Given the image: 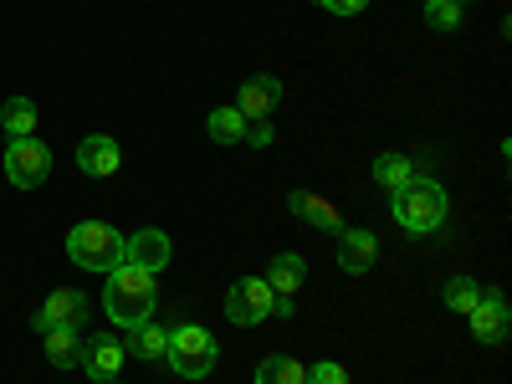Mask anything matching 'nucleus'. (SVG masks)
<instances>
[{
    "label": "nucleus",
    "mask_w": 512,
    "mask_h": 384,
    "mask_svg": "<svg viewBox=\"0 0 512 384\" xmlns=\"http://www.w3.org/2000/svg\"><path fill=\"white\" fill-rule=\"evenodd\" d=\"M128 359H144V364H154V359H164V349H169V328H159L154 318L149 323H139V328H128Z\"/></svg>",
    "instance_id": "f3484780"
},
{
    "label": "nucleus",
    "mask_w": 512,
    "mask_h": 384,
    "mask_svg": "<svg viewBox=\"0 0 512 384\" xmlns=\"http://www.w3.org/2000/svg\"><path fill=\"white\" fill-rule=\"evenodd\" d=\"M477 297H482V287H477L472 277H451V282H446V292H441V303H446L451 313H461V318H466V313L477 308Z\"/></svg>",
    "instance_id": "4be33fe9"
},
{
    "label": "nucleus",
    "mask_w": 512,
    "mask_h": 384,
    "mask_svg": "<svg viewBox=\"0 0 512 384\" xmlns=\"http://www.w3.org/2000/svg\"><path fill=\"white\" fill-rule=\"evenodd\" d=\"M41 354H47L52 369H77V364H82V338H77V328L41 333Z\"/></svg>",
    "instance_id": "dca6fc26"
},
{
    "label": "nucleus",
    "mask_w": 512,
    "mask_h": 384,
    "mask_svg": "<svg viewBox=\"0 0 512 384\" xmlns=\"http://www.w3.org/2000/svg\"><path fill=\"white\" fill-rule=\"evenodd\" d=\"M456 6H466V0H456Z\"/></svg>",
    "instance_id": "c85d7f7f"
},
{
    "label": "nucleus",
    "mask_w": 512,
    "mask_h": 384,
    "mask_svg": "<svg viewBox=\"0 0 512 384\" xmlns=\"http://www.w3.org/2000/svg\"><path fill=\"white\" fill-rule=\"evenodd\" d=\"M390 216H395V226L410 231V236H436V231L446 226V216H451L446 185L415 175L410 185H400V190L390 195Z\"/></svg>",
    "instance_id": "f03ea898"
},
{
    "label": "nucleus",
    "mask_w": 512,
    "mask_h": 384,
    "mask_svg": "<svg viewBox=\"0 0 512 384\" xmlns=\"http://www.w3.org/2000/svg\"><path fill=\"white\" fill-rule=\"evenodd\" d=\"M256 384H308V364L292 354H272L256 364Z\"/></svg>",
    "instance_id": "a211bd4d"
},
{
    "label": "nucleus",
    "mask_w": 512,
    "mask_h": 384,
    "mask_svg": "<svg viewBox=\"0 0 512 384\" xmlns=\"http://www.w3.org/2000/svg\"><path fill=\"white\" fill-rule=\"evenodd\" d=\"M308 282V256H297V251H277L272 256V267H267V287L277 297H297V287Z\"/></svg>",
    "instance_id": "2eb2a0df"
},
{
    "label": "nucleus",
    "mask_w": 512,
    "mask_h": 384,
    "mask_svg": "<svg viewBox=\"0 0 512 384\" xmlns=\"http://www.w3.org/2000/svg\"><path fill=\"white\" fill-rule=\"evenodd\" d=\"M82 318H88V297H82L77 287H57V292H47V303L36 308L31 328L36 333H52V328H77Z\"/></svg>",
    "instance_id": "0eeeda50"
},
{
    "label": "nucleus",
    "mask_w": 512,
    "mask_h": 384,
    "mask_svg": "<svg viewBox=\"0 0 512 384\" xmlns=\"http://www.w3.org/2000/svg\"><path fill=\"white\" fill-rule=\"evenodd\" d=\"M410 180H415V159H410V154H379V159H374V185H379V190L395 195V190L410 185Z\"/></svg>",
    "instance_id": "6ab92c4d"
},
{
    "label": "nucleus",
    "mask_w": 512,
    "mask_h": 384,
    "mask_svg": "<svg viewBox=\"0 0 512 384\" xmlns=\"http://www.w3.org/2000/svg\"><path fill=\"white\" fill-rule=\"evenodd\" d=\"M216 359H221V344H216V333H210V328H200V323L169 328L164 364L175 369L180 379H205L210 369H216Z\"/></svg>",
    "instance_id": "20e7f679"
},
{
    "label": "nucleus",
    "mask_w": 512,
    "mask_h": 384,
    "mask_svg": "<svg viewBox=\"0 0 512 384\" xmlns=\"http://www.w3.org/2000/svg\"><path fill=\"white\" fill-rule=\"evenodd\" d=\"M313 6H323V11H333V16H359L369 0H313Z\"/></svg>",
    "instance_id": "a878e982"
},
{
    "label": "nucleus",
    "mask_w": 512,
    "mask_h": 384,
    "mask_svg": "<svg viewBox=\"0 0 512 384\" xmlns=\"http://www.w3.org/2000/svg\"><path fill=\"white\" fill-rule=\"evenodd\" d=\"M47 175H52V149L41 144L36 134L6 144V180H11L16 190H36Z\"/></svg>",
    "instance_id": "423d86ee"
},
{
    "label": "nucleus",
    "mask_w": 512,
    "mask_h": 384,
    "mask_svg": "<svg viewBox=\"0 0 512 384\" xmlns=\"http://www.w3.org/2000/svg\"><path fill=\"white\" fill-rule=\"evenodd\" d=\"M118 164H123V154H118V144H113L108 134H88V139L77 144V169H82V175L113 180V175H118Z\"/></svg>",
    "instance_id": "ddd939ff"
},
{
    "label": "nucleus",
    "mask_w": 512,
    "mask_h": 384,
    "mask_svg": "<svg viewBox=\"0 0 512 384\" xmlns=\"http://www.w3.org/2000/svg\"><path fill=\"white\" fill-rule=\"evenodd\" d=\"M123 364H128V349L118 344L113 333H98V338H88V344H82V364H77V369H88V379L108 384V379L123 374Z\"/></svg>",
    "instance_id": "9b49d317"
},
{
    "label": "nucleus",
    "mask_w": 512,
    "mask_h": 384,
    "mask_svg": "<svg viewBox=\"0 0 512 384\" xmlns=\"http://www.w3.org/2000/svg\"><path fill=\"white\" fill-rule=\"evenodd\" d=\"M272 303H277V292L267 287V277H236L226 292V318L236 328H256L272 318Z\"/></svg>",
    "instance_id": "39448f33"
},
{
    "label": "nucleus",
    "mask_w": 512,
    "mask_h": 384,
    "mask_svg": "<svg viewBox=\"0 0 512 384\" xmlns=\"http://www.w3.org/2000/svg\"><path fill=\"white\" fill-rule=\"evenodd\" d=\"M205 134L216 139V144H241L246 139V118L236 113V108H210V118H205Z\"/></svg>",
    "instance_id": "aec40b11"
},
{
    "label": "nucleus",
    "mask_w": 512,
    "mask_h": 384,
    "mask_svg": "<svg viewBox=\"0 0 512 384\" xmlns=\"http://www.w3.org/2000/svg\"><path fill=\"white\" fill-rule=\"evenodd\" d=\"M308 384H354V379H349V369L338 364V359H318L308 369Z\"/></svg>",
    "instance_id": "b1692460"
},
{
    "label": "nucleus",
    "mask_w": 512,
    "mask_h": 384,
    "mask_svg": "<svg viewBox=\"0 0 512 384\" xmlns=\"http://www.w3.org/2000/svg\"><path fill=\"white\" fill-rule=\"evenodd\" d=\"M67 256H72V267L108 277L113 267H123V231H113L108 221H82L67 231Z\"/></svg>",
    "instance_id": "7ed1b4c3"
},
{
    "label": "nucleus",
    "mask_w": 512,
    "mask_h": 384,
    "mask_svg": "<svg viewBox=\"0 0 512 384\" xmlns=\"http://www.w3.org/2000/svg\"><path fill=\"white\" fill-rule=\"evenodd\" d=\"M425 26L431 31H461V6L456 0H425Z\"/></svg>",
    "instance_id": "5701e85b"
},
{
    "label": "nucleus",
    "mask_w": 512,
    "mask_h": 384,
    "mask_svg": "<svg viewBox=\"0 0 512 384\" xmlns=\"http://www.w3.org/2000/svg\"><path fill=\"white\" fill-rule=\"evenodd\" d=\"M277 134H272V118H256V123H246V139L241 144H251V149H267Z\"/></svg>",
    "instance_id": "393cba45"
},
{
    "label": "nucleus",
    "mask_w": 512,
    "mask_h": 384,
    "mask_svg": "<svg viewBox=\"0 0 512 384\" xmlns=\"http://www.w3.org/2000/svg\"><path fill=\"white\" fill-rule=\"evenodd\" d=\"M466 318H472V338H477V344H502V338L512 333V308H507L502 292H482L477 308Z\"/></svg>",
    "instance_id": "1a4fd4ad"
},
{
    "label": "nucleus",
    "mask_w": 512,
    "mask_h": 384,
    "mask_svg": "<svg viewBox=\"0 0 512 384\" xmlns=\"http://www.w3.org/2000/svg\"><path fill=\"white\" fill-rule=\"evenodd\" d=\"M154 303H159V287H154V272L144 267H113L108 272V287H103V308L113 318V328H139L154 318Z\"/></svg>",
    "instance_id": "f257e3e1"
},
{
    "label": "nucleus",
    "mask_w": 512,
    "mask_h": 384,
    "mask_svg": "<svg viewBox=\"0 0 512 384\" xmlns=\"http://www.w3.org/2000/svg\"><path fill=\"white\" fill-rule=\"evenodd\" d=\"M169 256H175V246H169V236L159 231V226H144V231H134V236H123V262L128 267H144V272H164L169 267Z\"/></svg>",
    "instance_id": "6e6552de"
},
{
    "label": "nucleus",
    "mask_w": 512,
    "mask_h": 384,
    "mask_svg": "<svg viewBox=\"0 0 512 384\" xmlns=\"http://www.w3.org/2000/svg\"><path fill=\"white\" fill-rule=\"evenodd\" d=\"M277 103H282V82H277L272 72L246 77V82H241V93H236V113H241L246 123L272 118V113H277Z\"/></svg>",
    "instance_id": "9d476101"
},
{
    "label": "nucleus",
    "mask_w": 512,
    "mask_h": 384,
    "mask_svg": "<svg viewBox=\"0 0 512 384\" xmlns=\"http://www.w3.org/2000/svg\"><path fill=\"white\" fill-rule=\"evenodd\" d=\"M108 384H123V379H108Z\"/></svg>",
    "instance_id": "cd10ccee"
},
{
    "label": "nucleus",
    "mask_w": 512,
    "mask_h": 384,
    "mask_svg": "<svg viewBox=\"0 0 512 384\" xmlns=\"http://www.w3.org/2000/svg\"><path fill=\"white\" fill-rule=\"evenodd\" d=\"M0 128H6L11 139L36 134V103H31V98H11L6 108H0Z\"/></svg>",
    "instance_id": "412c9836"
},
{
    "label": "nucleus",
    "mask_w": 512,
    "mask_h": 384,
    "mask_svg": "<svg viewBox=\"0 0 512 384\" xmlns=\"http://www.w3.org/2000/svg\"><path fill=\"white\" fill-rule=\"evenodd\" d=\"M287 210H292V216L303 221V226L323 231V236H338V231H344V221H338V210H333L323 195H313V190H292V195H287Z\"/></svg>",
    "instance_id": "4468645a"
},
{
    "label": "nucleus",
    "mask_w": 512,
    "mask_h": 384,
    "mask_svg": "<svg viewBox=\"0 0 512 384\" xmlns=\"http://www.w3.org/2000/svg\"><path fill=\"white\" fill-rule=\"evenodd\" d=\"M272 318H292V297H277V303H272Z\"/></svg>",
    "instance_id": "bb28decb"
},
{
    "label": "nucleus",
    "mask_w": 512,
    "mask_h": 384,
    "mask_svg": "<svg viewBox=\"0 0 512 384\" xmlns=\"http://www.w3.org/2000/svg\"><path fill=\"white\" fill-rule=\"evenodd\" d=\"M374 262H379V236L374 231H364V226L338 231V267H344L349 277H364Z\"/></svg>",
    "instance_id": "f8f14e48"
}]
</instances>
